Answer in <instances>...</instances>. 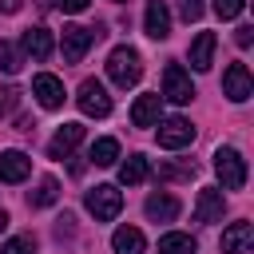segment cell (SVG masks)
Returning a JSON list of instances; mask_svg holds the SVG:
<instances>
[{
  "mask_svg": "<svg viewBox=\"0 0 254 254\" xmlns=\"http://www.w3.org/2000/svg\"><path fill=\"white\" fill-rule=\"evenodd\" d=\"M107 75H111L115 87H135L139 75H143V60H139V52L127 48V44L111 48V56H107Z\"/></svg>",
  "mask_w": 254,
  "mask_h": 254,
  "instance_id": "1",
  "label": "cell"
},
{
  "mask_svg": "<svg viewBox=\"0 0 254 254\" xmlns=\"http://www.w3.org/2000/svg\"><path fill=\"white\" fill-rule=\"evenodd\" d=\"M214 175L226 190H242L246 187V159L234 147H218L214 151Z\"/></svg>",
  "mask_w": 254,
  "mask_h": 254,
  "instance_id": "2",
  "label": "cell"
},
{
  "mask_svg": "<svg viewBox=\"0 0 254 254\" xmlns=\"http://www.w3.org/2000/svg\"><path fill=\"white\" fill-rule=\"evenodd\" d=\"M99 36H103V28H99V24H95V28H83V24H67V28H64V36H60L64 60H67V64H79V60L87 56V48H91Z\"/></svg>",
  "mask_w": 254,
  "mask_h": 254,
  "instance_id": "3",
  "label": "cell"
},
{
  "mask_svg": "<svg viewBox=\"0 0 254 254\" xmlns=\"http://www.w3.org/2000/svg\"><path fill=\"white\" fill-rule=\"evenodd\" d=\"M87 210H91L95 222H111V218L123 210V194H119V187L99 183L95 190H87Z\"/></svg>",
  "mask_w": 254,
  "mask_h": 254,
  "instance_id": "4",
  "label": "cell"
},
{
  "mask_svg": "<svg viewBox=\"0 0 254 254\" xmlns=\"http://www.w3.org/2000/svg\"><path fill=\"white\" fill-rule=\"evenodd\" d=\"M75 103H79V111L91 115V119H107V115H111V95H107V87H103L99 79H83Z\"/></svg>",
  "mask_w": 254,
  "mask_h": 254,
  "instance_id": "5",
  "label": "cell"
},
{
  "mask_svg": "<svg viewBox=\"0 0 254 254\" xmlns=\"http://www.w3.org/2000/svg\"><path fill=\"white\" fill-rule=\"evenodd\" d=\"M155 139H159V147H167V151H179V147L194 143V127H190V119H183V115H171V119H163V123H159Z\"/></svg>",
  "mask_w": 254,
  "mask_h": 254,
  "instance_id": "6",
  "label": "cell"
},
{
  "mask_svg": "<svg viewBox=\"0 0 254 254\" xmlns=\"http://www.w3.org/2000/svg\"><path fill=\"white\" fill-rule=\"evenodd\" d=\"M163 99H171V103H190L194 99V83L179 64L163 67Z\"/></svg>",
  "mask_w": 254,
  "mask_h": 254,
  "instance_id": "7",
  "label": "cell"
},
{
  "mask_svg": "<svg viewBox=\"0 0 254 254\" xmlns=\"http://www.w3.org/2000/svg\"><path fill=\"white\" fill-rule=\"evenodd\" d=\"M222 95H226L230 103H246V99L254 95V79H250L246 64H230V67H226V75H222Z\"/></svg>",
  "mask_w": 254,
  "mask_h": 254,
  "instance_id": "8",
  "label": "cell"
},
{
  "mask_svg": "<svg viewBox=\"0 0 254 254\" xmlns=\"http://www.w3.org/2000/svg\"><path fill=\"white\" fill-rule=\"evenodd\" d=\"M32 95H36V103H40L44 111L64 107V83H60L56 75H48V71H40V75L32 79Z\"/></svg>",
  "mask_w": 254,
  "mask_h": 254,
  "instance_id": "9",
  "label": "cell"
},
{
  "mask_svg": "<svg viewBox=\"0 0 254 254\" xmlns=\"http://www.w3.org/2000/svg\"><path fill=\"white\" fill-rule=\"evenodd\" d=\"M222 210H226L222 190H218V187H202V190H198V198H194V218L210 226V222H222Z\"/></svg>",
  "mask_w": 254,
  "mask_h": 254,
  "instance_id": "10",
  "label": "cell"
},
{
  "mask_svg": "<svg viewBox=\"0 0 254 254\" xmlns=\"http://www.w3.org/2000/svg\"><path fill=\"white\" fill-rule=\"evenodd\" d=\"M143 28H147L151 40H167V36H171V12H167V0H147Z\"/></svg>",
  "mask_w": 254,
  "mask_h": 254,
  "instance_id": "11",
  "label": "cell"
},
{
  "mask_svg": "<svg viewBox=\"0 0 254 254\" xmlns=\"http://www.w3.org/2000/svg\"><path fill=\"white\" fill-rule=\"evenodd\" d=\"M159 111H163V95L159 91H147L131 103V123L135 127H155L159 123Z\"/></svg>",
  "mask_w": 254,
  "mask_h": 254,
  "instance_id": "12",
  "label": "cell"
},
{
  "mask_svg": "<svg viewBox=\"0 0 254 254\" xmlns=\"http://www.w3.org/2000/svg\"><path fill=\"white\" fill-rule=\"evenodd\" d=\"M79 139H83V123H64V127L52 135L48 155H52V159H67V155L79 147Z\"/></svg>",
  "mask_w": 254,
  "mask_h": 254,
  "instance_id": "13",
  "label": "cell"
},
{
  "mask_svg": "<svg viewBox=\"0 0 254 254\" xmlns=\"http://www.w3.org/2000/svg\"><path fill=\"white\" fill-rule=\"evenodd\" d=\"M28 171H32V159L24 151H16V147L0 151V183H24Z\"/></svg>",
  "mask_w": 254,
  "mask_h": 254,
  "instance_id": "14",
  "label": "cell"
},
{
  "mask_svg": "<svg viewBox=\"0 0 254 254\" xmlns=\"http://www.w3.org/2000/svg\"><path fill=\"white\" fill-rule=\"evenodd\" d=\"M20 48H24V56H32L36 64H44V60L52 56L56 40H52V32H48V28H28V32H24V40H20Z\"/></svg>",
  "mask_w": 254,
  "mask_h": 254,
  "instance_id": "15",
  "label": "cell"
},
{
  "mask_svg": "<svg viewBox=\"0 0 254 254\" xmlns=\"http://www.w3.org/2000/svg\"><path fill=\"white\" fill-rule=\"evenodd\" d=\"M254 246V226L250 222H230L222 230V254H246Z\"/></svg>",
  "mask_w": 254,
  "mask_h": 254,
  "instance_id": "16",
  "label": "cell"
},
{
  "mask_svg": "<svg viewBox=\"0 0 254 254\" xmlns=\"http://www.w3.org/2000/svg\"><path fill=\"white\" fill-rule=\"evenodd\" d=\"M210 64H214V32H198L194 44H190V67L206 71Z\"/></svg>",
  "mask_w": 254,
  "mask_h": 254,
  "instance_id": "17",
  "label": "cell"
},
{
  "mask_svg": "<svg viewBox=\"0 0 254 254\" xmlns=\"http://www.w3.org/2000/svg\"><path fill=\"white\" fill-rule=\"evenodd\" d=\"M147 218H151V222H171V218H179V198H175V194H151V198H147Z\"/></svg>",
  "mask_w": 254,
  "mask_h": 254,
  "instance_id": "18",
  "label": "cell"
},
{
  "mask_svg": "<svg viewBox=\"0 0 254 254\" xmlns=\"http://www.w3.org/2000/svg\"><path fill=\"white\" fill-rule=\"evenodd\" d=\"M111 246H115V254H143V230H135V226H119L115 234H111Z\"/></svg>",
  "mask_w": 254,
  "mask_h": 254,
  "instance_id": "19",
  "label": "cell"
},
{
  "mask_svg": "<svg viewBox=\"0 0 254 254\" xmlns=\"http://www.w3.org/2000/svg\"><path fill=\"white\" fill-rule=\"evenodd\" d=\"M159 254H198V242H194L190 234L171 230V234H163V238H159Z\"/></svg>",
  "mask_w": 254,
  "mask_h": 254,
  "instance_id": "20",
  "label": "cell"
},
{
  "mask_svg": "<svg viewBox=\"0 0 254 254\" xmlns=\"http://www.w3.org/2000/svg\"><path fill=\"white\" fill-rule=\"evenodd\" d=\"M151 175V163L143 159V155H131L123 167H119V183H127V187H135V183H143Z\"/></svg>",
  "mask_w": 254,
  "mask_h": 254,
  "instance_id": "21",
  "label": "cell"
},
{
  "mask_svg": "<svg viewBox=\"0 0 254 254\" xmlns=\"http://www.w3.org/2000/svg\"><path fill=\"white\" fill-rule=\"evenodd\" d=\"M56 198H60V183H56L52 175H44V179H40V187L28 194V206H36V210H40V206H52Z\"/></svg>",
  "mask_w": 254,
  "mask_h": 254,
  "instance_id": "22",
  "label": "cell"
},
{
  "mask_svg": "<svg viewBox=\"0 0 254 254\" xmlns=\"http://www.w3.org/2000/svg\"><path fill=\"white\" fill-rule=\"evenodd\" d=\"M87 159H91L95 167H111V163L119 159V143H115V139H95L91 151H87Z\"/></svg>",
  "mask_w": 254,
  "mask_h": 254,
  "instance_id": "23",
  "label": "cell"
},
{
  "mask_svg": "<svg viewBox=\"0 0 254 254\" xmlns=\"http://www.w3.org/2000/svg\"><path fill=\"white\" fill-rule=\"evenodd\" d=\"M0 254H36V238H32V234H16V238L4 242Z\"/></svg>",
  "mask_w": 254,
  "mask_h": 254,
  "instance_id": "24",
  "label": "cell"
},
{
  "mask_svg": "<svg viewBox=\"0 0 254 254\" xmlns=\"http://www.w3.org/2000/svg\"><path fill=\"white\" fill-rule=\"evenodd\" d=\"M0 71H8V75L20 71V52H16L8 40H0Z\"/></svg>",
  "mask_w": 254,
  "mask_h": 254,
  "instance_id": "25",
  "label": "cell"
},
{
  "mask_svg": "<svg viewBox=\"0 0 254 254\" xmlns=\"http://www.w3.org/2000/svg\"><path fill=\"white\" fill-rule=\"evenodd\" d=\"M242 8H246V0H214L218 20H234V16H242Z\"/></svg>",
  "mask_w": 254,
  "mask_h": 254,
  "instance_id": "26",
  "label": "cell"
},
{
  "mask_svg": "<svg viewBox=\"0 0 254 254\" xmlns=\"http://www.w3.org/2000/svg\"><path fill=\"white\" fill-rule=\"evenodd\" d=\"M159 179H194V163H175V167H163Z\"/></svg>",
  "mask_w": 254,
  "mask_h": 254,
  "instance_id": "27",
  "label": "cell"
},
{
  "mask_svg": "<svg viewBox=\"0 0 254 254\" xmlns=\"http://www.w3.org/2000/svg\"><path fill=\"white\" fill-rule=\"evenodd\" d=\"M202 8H206L202 0H179V16H183L187 24H194V20L202 16Z\"/></svg>",
  "mask_w": 254,
  "mask_h": 254,
  "instance_id": "28",
  "label": "cell"
},
{
  "mask_svg": "<svg viewBox=\"0 0 254 254\" xmlns=\"http://www.w3.org/2000/svg\"><path fill=\"white\" fill-rule=\"evenodd\" d=\"M16 103H20V91H16L12 83H8V87H0V119H4V115H8Z\"/></svg>",
  "mask_w": 254,
  "mask_h": 254,
  "instance_id": "29",
  "label": "cell"
},
{
  "mask_svg": "<svg viewBox=\"0 0 254 254\" xmlns=\"http://www.w3.org/2000/svg\"><path fill=\"white\" fill-rule=\"evenodd\" d=\"M234 44H238V48H250V44H254V28H250V24H238V28H234Z\"/></svg>",
  "mask_w": 254,
  "mask_h": 254,
  "instance_id": "30",
  "label": "cell"
},
{
  "mask_svg": "<svg viewBox=\"0 0 254 254\" xmlns=\"http://www.w3.org/2000/svg\"><path fill=\"white\" fill-rule=\"evenodd\" d=\"M87 4H91V0H56V8H60V12H67V16H75V12H83Z\"/></svg>",
  "mask_w": 254,
  "mask_h": 254,
  "instance_id": "31",
  "label": "cell"
},
{
  "mask_svg": "<svg viewBox=\"0 0 254 254\" xmlns=\"http://www.w3.org/2000/svg\"><path fill=\"white\" fill-rule=\"evenodd\" d=\"M24 0H0V12H20Z\"/></svg>",
  "mask_w": 254,
  "mask_h": 254,
  "instance_id": "32",
  "label": "cell"
},
{
  "mask_svg": "<svg viewBox=\"0 0 254 254\" xmlns=\"http://www.w3.org/2000/svg\"><path fill=\"white\" fill-rule=\"evenodd\" d=\"M8 222H12V218H8V210H0V234L8 230Z\"/></svg>",
  "mask_w": 254,
  "mask_h": 254,
  "instance_id": "33",
  "label": "cell"
}]
</instances>
